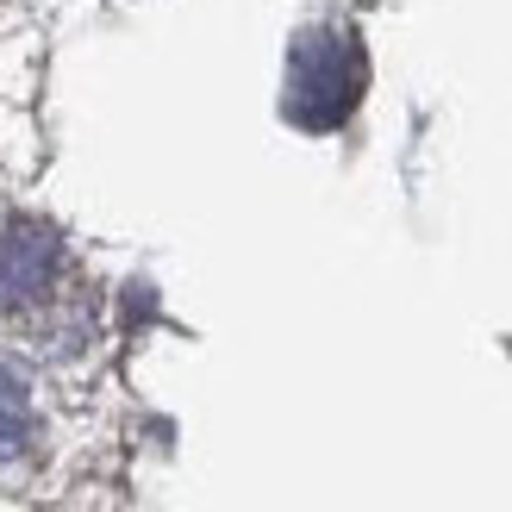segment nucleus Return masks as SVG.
<instances>
[{
    "instance_id": "7ed1b4c3",
    "label": "nucleus",
    "mask_w": 512,
    "mask_h": 512,
    "mask_svg": "<svg viewBox=\"0 0 512 512\" xmlns=\"http://www.w3.org/2000/svg\"><path fill=\"white\" fill-rule=\"evenodd\" d=\"M32 438V406H25V381L13 369H0V463H13Z\"/></svg>"
},
{
    "instance_id": "f03ea898",
    "label": "nucleus",
    "mask_w": 512,
    "mask_h": 512,
    "mask_svg": "<svg viewBox=\"0 0 512 512\" xmlns=\"http://www.w3.org/2000/svg\"><path fill=\"white\" fill-rule=\"evenodd\" d=\"M57 263H63L57 232L38 225V219H13L7 232H0V306L38 300L50 281H57Z\"/></svg>"
},
{
    "instance_id": "f257e3e1",
    "label": "nucleus",
    "mask_w": 512,
    "mask_h": 512,
    "mask_svg": "<svg viewBox=\"0 0 512 512\" xmlns=\"http://www.w3.org/2000/svg\"><path fill=\"white\" fill-rule=\"evenodd\" d=\"M356 50L350 38H306L300 44V57H294V88H288V107L300 125H338L350 113V100H356Z\"/></svg>"
}]
</instances>
